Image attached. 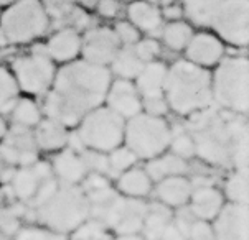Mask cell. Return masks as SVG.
<instances>
[{
	"label": "cell",
	"instance_id": "1",
	"mask_svg": "<svg viewBox=\"0 0 249 240\" xmlns=\"http://www.w3.org/2000/svg\"><path fill=\"white\" fill-rule=\"evenodd\" d=\"M111 86V73L106 66L88 61H70L54 74L53 89L46 97L45 111L50 119L73 125L104 102Z\"/></svg>",
	"mask_w": 249,
	"mask_h": 240
},
{
	"label": "cell",
	"instance_id": "2",
	"mask_svg": "<svg viewBox=\"0 0 249 240\" xmlns=\"http://www.w3.org/2000/svg\"><path fill=\"white\" fill-rule=\"evenodd\" d=\"M167 104L180 115H192L205 111L213 100L210 74L190 61H177L167 71Z\"/></svg>",
	"mask_w": 249,
	"mask_h": 240
},
{
	"label": "cell",
	"instance_id": "3",
	"mask_svg": "<svg viewBox=\"0 0 249 240\" xmlns=\"http://www.w3.org/2000/svg\"><path fill=\"white\" fill-rule=\"evenodd\" d=\"M213 99L234 113L249 111V61L244 56L221 58L212 81Z\"/></svg>",
	"mask_w": 249,
	"mask_h": 240
},
{
	"label": "cell",
	"instance_id": "4",
	"mask_svg": "<svg viewBox=\"0 0 249 240\" xmlns=\"http://www.w3.org/2000/svg\"><path fill=\"white\" fill-rule=\"evenodd\" d=\"M91 204L86 194L76 186L58 188L46 203L38 206L41 222L56 232H71L86 222Z\"/></svg>",
	"mask_w": 249,
	"mask_h": 240
},
{
	"label": "cell",
	"instance_id": "5",
	"mask_svg": "<svg viewBox=\"0 0 249 240\" xmlns=\"http://www.w3.org/2000/svg\"><path fill=\"white\" fill-rule=\"evenodd\" d=\"M48 25L50 16L40 0H15L0 14V28L8 43H30L43 35Z\"/></svg>",
	"mask_w": 249,
	"mask_h": 240
},
{
	"label": "cell",
	"instance_id": "6",
	"mask_svg": "<svg viewBox=\"0 0 249 240\" xmlns=\"http://www.w3.org/2000/svg\"><path fill=\"white\" fill-rule=\"evenodd\" d=\"M172 135V128L165 120L142 112L129 119L124 128L125 145L137 158H155L162 155L170 145Z\"/></svg>",
	"mask_w": 249,
	"mask_h": 240
},
{
	"label": "cell",
	"instance_id": "7",
	"mask_svg": "<svg viewBox=\"0 0 249 240\" xmlns=\"http://www.w3.org/2000/svg\"><path fill=\"white\" fill-rule=\"evenodd\" d=\"M124 119L112 112L109 107H96L81 119L78 137L84 148L106 153L124 142Z\"/></svg>",
	"mask_w": 249,
	"mask_h": 240
},
{
	"label": "cell",
	"instance_id": "8",
	"mask_svg": "<svg viewBox=\"0 0 249 240\" xmlns=\"http://www.w3.org/2000/svg\"><path fill=\"white\" fill-rule=\"evenodd\" d=\"M244 127V122H216L208 120L205 127L195 132V153L214 165H223L231 157L234 135L239 128Z\"/></svg>",
	"mask_w": 249,
	"mask_h": 240
},
{
	"label": "cell",
	"instance_id": "9",
	"mask_svg": "<svg viewBox=\"0 0 249 240\" xmlns=\"http://www.w3.org/2000/svg\"><path fill=\"white\" fill-rule=\"evenodd\" d=\"M15 73V81L25 92L41 94L53 84L54 66L52 58L48 56L45 46L33 49L30 56L17 58L12 64Z\"/></svg>",
	"mask_w": 249,
	"mask_h": 240
},
{
	"label": "cell",
	"instance_id": "10",
	"mask_svg": "<svg viewBox=\"0 0 249 240\" xmlns=\"http://www.w3.org/2000/svg\"><path fill=\"white\" fill-rule=\"evenodd\" d=\"M212 27L223 41L246 48L249 43V0H223Z\"/></svg>",
	"mask_w": 249,
	"mask_h": 240
},
{
	"label": "cell",
	"instance_id": "11",
	"mask_svg": "<svg viewBox=\"0 0 249 240\" xmlns=\"http://www.w3.org/2000/svg\"><path fill=\"white\" fill-rule=\"evenodd\" d=\"M96 209L99 210L103 224L112 227L119 235L141 234L147 210H149L145 204L139 203V201L122 199V197H114L107 204Z\"/></svg>",
	"mask_w": 249,
	"mask_h": 240
},
{
	"label": "cell",
	"instance_id": "12",
	"mask_svg": "<svg viewBox=\"0 0 249 240\" xmlns=\"http://www.w3.org/2000/svg\"><path fill=\"white\" fill-rule=\"evenodd\" d=\"M121 49V41L116 32L107 27H98L88 30L81 38V53L84 61L98 66L111 64L114 56Z\"/></svg>",
	"mask_w": 249,
	"mask_h": 240
},
{
	"label": "cell",
	"instance_id": "13",
	"mask_svg": "<svg viewBox=\"0 0 249 240\" xmlns=\"http://www.w3.org/2000/svg\"><path fill=\"white\" fill-rule=\"evenodd\" d=\"M38 146L35 137L30 133L28 127L15 125L10 130L8 137L0 145V160L10 165H23L30 166L36 161Z\"/></svg>",
	"mask_w": 249,
	"mask_h": 240
},
{
	"label": "cell",
	"instance_id": "14",
	"mask_svg": "<svg viewBox=\"0 0 249 240\" xmlns=\"http://www.w3.org/2000/svg\"><path fill=\"white\" fill-rule=\"evenodd\" d=\"M213 227L214 240H249L248 204L223 206Z\"/></svg>",
	"mask_w": 249,
	"mask_h": 240
},
{
	"label": "cell",
	"instance_id": "15",
	"mask_svg": "<svg viewBox=\"0 0 249 240\" xmlns=\"http://www.w3.org/2000/svg\"><path fill=\"white\" fill-rule=\"evenodd\" d=\"M109 109L122 119H132L142 112V100L139 91L127 79H117L111 84L106 94Z\"/></svg>",
	"mask_w": 249,
	"mask_h": 240
},
{
	"label": "cell",
	"instance_id": "16",
	"mask_svg": "<svg viewBox=\"0 0 249 240\" xmlns=\"http://www.w3.org/2000/svg\"><path fill=\"white\" fill-rule=\"evenodd\" d=\"M187 58L190 63L196 66H213L221 61L225 48L219 38L212 33H196L187 45Z\"/></svg>",
	"mask_w": 249,
	"mask_h": 240
},
{
	"label": "cell",
	"instance_id": "17",
	"mask_svg": "<svg viewBox=\"0 0 249 240\" xmlns=\"http://www.w3.org/2000/svg\"><path fill=\"white\" fill-rule=\"evenodd\" d=\"M46 53L54 61L70 63L81 51V36L73 28H61L46 43Z\"/></svg>",
	"mask_w": 249,
	"mask_h": 240
},
{
	"label": "cell",
	"instance_id": "18",
	"mask_svg": "<svg viewBox=\"0 0 249 240\" xmlns=\"http://www.w3.org/2000/svg\"><path fill=\"white\" fill-rule=\"evenodd\" d=\"M190 212L200 221H212L219 214L223 204V194L213 186H200L190 196Z\"/></svg>",
	"mask_w": 249,
	"mask_h": 240
},
{
	"label": "cell",
	"instance_id": "19",
	"mask_svg": "<svg viewBox=\"0 0 249 240\" xmlns=\"http://www.w3.org/2000/svg\"><path fill=\"white\" fill-rule=\"evenodd\" d=\"M193 192L192 183L185 176H168L159 181L157 184V197L160 203L168 208H181L190 201Z\"/></svg>",
	"mask_w": 249,
	"mask_h": 240
},
{
	"label": "cell",
	"instance_id": "20",
	"mask_svg": "<svg viewBox=\"0 0 249 240\" xmlns=\"http://www.w3.org/2000/svg\"><path fill=\"white\" fill-rule=\"evenodd\" d=\"M53 171L58 179L66 186H74L79 181L84 179L88 173V166L83 157L76 155L73 150H65L58 155L53 161Z\"/></svg>",
	"mask_w": 249,
	"mask_h": 240
},
{
	"label": "cell",
	"instance_id": "21",
	"mask_svg": "<svg viewBox=\"0 0 249 240\" xmlns=\"http://www.w3.org/2000/svg\"><path fill=\"white\" fill-rule=\"evenodd\" d=\"M168 68L163 63L150 61L143 64L142 71L137 76V91L143 97H157L163 96Z\"/></svg>",
	"mask_w": 249,
	"mask_h": 240
},
{
	"label": "cell",
	"instance_id": "22",
	"mask_svg": "<svg viewBox=\"0 0 249 240\" xmlns=\"http://www.w3.org/2000/svg\"><path fill=\"white\" fill-rule=\"evenodd\" d=\"M129 20L137 30L155 33L162 25V12L147 0H132L127 8Z\"/></svg>",
	"mask_w": 249,
	"mask_h": 240
},
{
	"label": "cell",
	"instance_id": "23",
	"mask_svg": "<svg viewBox=\"0 0 249 240\" xmlns=\"http://www.w3.org/2000/svg\"><path fill=\"white\" fill-rule=\"evenodd\" d=\"M68 133H66L65 125L60 124L54 119H46L43 122H38V128L35 132L36 146L41 150H60L68 143Z\"/></svg>",
	"mask_w": 249,
	"mask_h": 240
},
{
	"label": "cell",
	"instance_id": "24",
	"mask_svg": "<svg viewBox=\"0 0 249 240\" xmlns=\"http://www.w3.org/2000/svg\"><path fill=\"white\" fill-rule=\"evenodd\" d=\"M223 0H183V14L198 27H210Z\"/></svg>",
	"mask_w": 249,
	"mask_h": 240
},
{
	"label": "cell",
	"instance_id": "25",
	"mask_svg": "<svg viewBox=\"0 0 249 240\" xmlns=\"http://www.w3.org/2000/svg\"><path fill=\"white\" fill-rule=\"evenodd\" d=\"M117 188L122 194L129 197H143L150 192L152 179L149 178L145 170L130 168L127 171H122V176L117 181Z\"/></svg>",
	"mask_w": 249,
	"mask_h": 240
},
{
	"label": "cell",
	"instance_id": "26",
	"mask_svg": "<svg viewBox=\"0 0 249 240\" xmlns=\"http://www.w3.org/2000/svg\"><path fill=\"white\" fill-rule=\"evenodd\" d=\"M188 170V165L183 158L177 157V155L170 153L165 157H160L157 160H152L147 165L145 173L149 175V178L152 181H160L168 176H178L185 175Z\"/></svg>",
	"mask_w": 249,
	"mask_h": 240
},
{
	"label": "cell",
	"instance_id": "27",
	"mask_svg": "<svg viewBox=\"0 0 249 240\" xmlns=\"http://www.w3.org/2000/svg\"><path fill=\"white\" fill-rule=\"evenodd\" d=\"M111 64H112V71L119 76L121 79L130 81V79L137 78L145 63L137 56L132 46H124V48H121L119 51H117L114 60L111 61Z\"/></svg>",
	"mask_w": 249,
	"mask_h": 240
},
{
	"label": "cell",
	"instance_id": "28",
	"mask_svg": "<svg viewBox=\"0 0 249 240\" xmlns=\"http://www.w3.org/2000/svg\"><path fill=\"white\" fill-rule=\"evenodd\" d=\"M12 189L14 194L22 201H28L35 196L38 186H40L41 179L36 175V171L33 170V166H27L23 170L17 171L12 175Z\"/></svg>",
	"mask_w": 249,
	"mask_h": 240
},
{
	"label": "cell",
	"instance_id": "29",
	"mask_svg": "<svg viewBox=\"0 0 249 240\" xmlns=\"http://www.w3.org/2000/svg\"><path fill=\"white\" fill-rule=\"evenodd\" d=\"M163 41L170 49L174 51H181V49L187 48L188 41L192 40L193 32L192 27L185 22H180V20H175V22H170L163 28Z\"/></svg>",
	"mask_w": 249,
	"mask_h": 240
},
{
	"label": "cell",
	"instance_id": "30",
	"mask_svg": "<svg viewBox=\"0 0 249 240\" xmlns=\"http://www.w3.org/2000/svg\"><path fill=\"white\" fill-rule=\"evenodd\" d=\"M225 192L228 199L234 204H248L249 201V179L248 171L236 170L225 183Z\"/></svg>",
	"mask_w": 249,
	"mask_h": 240
},
{
	"label": "cell",
	"instance_id": "31",
	"mask_svg": "<svg viewBox=\"0 0 249 240\" xmlns=\"http://www.w3.org/2000/svg\"><path fill=\"white\" fill-rule=\"evenodd\" d=\"M170 224V217L165 209H155L152 208L147 210L145 221H143L142 234L143 240H159L162 237L163 230Z\"/></svg>",
	"mask_w": 249,
	"mask_h": 240
},
{
	"label": "cell",
	"instance_id": "32",
	"mask_svg": "<svg viewBox=\"0 0 249 240\" xmlns=\"http://www.w3.org/2000/svg\"><path fill=\"white\" fill-rule=\"evenodd\" d=\"M18 97V84L8 69L0 66V113L10 112Z\"/></svg>",
	"mask_w": 249,
	"mask_h": 240
},
{
	"label": "cell",
	"instance_id": "33",
	"mask_svg": "<svg viewBox=\"0 0 249 240\" xmlns=\"http://www.w3.org/2000/svg\"><path fill=\"white\" fill-rule=\"evenodd\" d=\"M12 119H14L15 125L33 127L40 122V109L30 99H20L12 107Z\"/></svg>",
	"mask_w": 249,
	"mask_h": 240
},
{
	"label": "cell",
	"instance_id": "34",
	"mask_svg": "<svg viewBox=\"0 0 249 240\" xmlns=\"http://www.w3.org/2000/svg\"><path fill=\"white\" fill-rule=\"evenodd\" d=\"M107 161H109L111 171H127L134 166V163L137 161V157L132 150L127 148V146H125V148L117 146V148L111 150V155H109Z\"/></svg>",
	"mask_w": 249,
	"mask_h": 240
},
{
	"label": "cell",
	"instance_id": "35",
	"mask_svg": "<svg viewBox=\"0 0 249 240\" xmlns=\"http://www.w3.org/2000/svg\"><path fill=\"white\" fill-rule=\"evenodd\" d=\"M46 15L54 22H65L76 5V0H40Z\"/></svg>",
	"mask_w": 249,
	"mask_h": 240
},
{
	"label": "cell",
	"instance_id": "36",
	"mask_svg": "<svg viewBox=\"0 0 249 240\" xmlns=\"http://www.w3.org/2000/svg\"><path fill=\"white\" fill-rule=\"evenodd\" d=\"M73 235V240H109L104 224L101 221L83 222Z\"/></svg>",
	"mask_w": 249,
	"mask_h": 240
},
{
	"label": "cell",
	"instance_id": "37",
	"mask_svg": "<svg viewBox=\"0 0 249 240\" xmlns=\"http://www.w3.org/2000/svg\"><path fill=\"white\" fill-rule=\"evenodd\" d=\"M168 146L172 148V153L183 160L195 157V142H193V138L188 133L180 132L177 135H172L170 145Z\"/></svg>",
	"mask_w": 249,
	"mask_h": 240
},
{
	"label": "cell",
	"instance_id": "38",
	"mask_svg": "<svg viewBox=\"0 0 249 240\" xmlns=\"http://www.w3.org/2000/svg\"><path fill=\"white\" fill-rule=\"evenodd\" d=\"M134 51L143 63H150L155 61V58L159 56L160 53V45L157 40H152V38H147V40H139L136 45H134Z\"/></svg>",
	"mask_w": 249,
	"mask_h": 240
},
{
	"label": "cell",
	"instance_id": "39",
	"mask_svg": "<svg viewBox=\"0 0 249 240\" xmlns=\"http://www.w3.org/2000/svg\"><path fill=\"white\" fill-rule=\"evenodd\" d=\"M114 32H116L117 38H119L121 45L124 46H134L141 40L139 30L130 22H119L116 25V28H114Z\"/></svg>",
	"mask_w": 249,
	"mask_h": 240
},
{
	"label": "cell",
	"instance_id": "40",
	"mask_svg": "<svg viewBox=\"0 0 249 240\" xmlns=\"http://www.w3.org/2000/svg\"><path fill=\"white\" fill-rule=\"evenodd\" d=\"M187 237L188 240H214L213 227L208 224V221L195 219L192 222V225H190Z\"/></svg>",
	"mask_w": 249,
	"mask_h": 240
},
{
	"label": "cell",
	"instance_id": "41",
	"mask_svg": "<svg viewBox=\"0 0 249 240\" xmlns=\"http://www.w3.org/2000/svg\"><path fill=\"white\" fill-rule=\"evenodd\" d=\"M65 22L70 23V28H73V30H76V32H81V30H84V28L89 27L91 16L86 10H84V8L74 5V8L70 12V15L66 16Z\"/></svg>",
	"mask_w": 249,
	"mask_h": 240
},
{
	"label": "cell",
	"instance_id": "42",
	"mask_svg": "<svg viewBox=\"0 0 249 240\" xmlns=\"http://www.w3.org/2000/svg\"><path fill=\"white\" fill-rule=\"evenodd\" d=\"M83 160H84V163H86V166L91 168V170H94V173H101V175H104V173L111 171L107 158L104 157L101 151L92 150L91 153H84Z\"/></svg>",
	"mask_w": 249,
	"mask_h": 240
},
{
	"label": "cell",
	"instance_id": "43",
	"mask_svg": "<svg viewBox=\"0 0 249 240\" xmlns=\"http://www.w3.org/2000/svg\"><path fill=\"white\" fill-rule=\"evenodd\" d=\"M142 109H145V113L154 117H162L168 112V104L163 99V96H157V97H143Z\"/></svg>",
	"mask_w": 249,
	"mask_h": 240
},
{
	"label": "cell",
	"instance_id": "44",
	"mask_svg": "<svg viewBox=\"0 0 249 240\" xmlns=\"http://www.w3.org/2000/svg\"><path fill=\"white\" fill-rule=\"evenodd\" d=\"M20 227V221H18V214L12 209H3L0 210V230L7 235L17 234Z\"/></svg>",
	"mask_w": 249,
	"mask_h": 240
},
{
	"label": "cell",
	"instance_id": "45",
	"mask_svg": "<svg viewBox=\"0 0 249 240\" xmlns=\"http://www.w3.org/2000/svg\"><path fill=\"white\" fill-rule=\"evenodd\" d=\"M15 240H53V237L46 230L30 227V229H23L20 232H17Z\"/></svg>",
	"mask_w": 249,
	"mask_h": 240
},
{
	"label": "cell",
	"instance_id": "46",
	"mask_svg": "<svg viewBox=\"0 0 249 240\" xmlns=\"http://www.w3.org/2000/svg\"><path fill=\"white\" fill-rule=\"evenodd\" d=\"M98 12L99 15L106 16V18H112V16L117 15V10H119V5H117L116 0H99L98 2Z\"/></svg>",
	"mask_w": 249,
	"mask_h": 240
},
{
	"label": "cell",
	"instance_id": "47",
	"mask_svg": "<svg viewBox=\"0 0 249 240\" xmlns=\"http://www.w3.org/2000/svg\"><path fill=\"white\" fill-rule=\"evenodd\" d=\"M159 240H188V239H187V235L181 234L180 230L170 222V224L167 225V229L163 230L162 237H160Z\"/></svg>",
	"mask_w": 249,
	"mask_h": 240
},
{
	"label": "cell",
	"instance_id": "48",
	"mask_svg": "<svg viewBox=\"0 0 249 240\" xmlns=\"http://www.w3.org/2000/svg\"><path fill=\"white\" fill-rule=\"evenodd\" d=\"M181 15H183V10H181L180 7H177V5H165V8H163V14H162V16L172 20V22L180 20Z\"/></svg>",
	"mask_w": 249,
	"mask_h": 240
},
{
	"label": "cell",
	"instance_id": "49",
	"mask_svg": "<svg viewBox=\"0 0 249 240\" xmlns=\"http://www.w3.org/2000/svg\"><path fill=\"white\" fill-rule=\"evenodd\" d=\"M98 2H99V0H81L83 7L88 8V10H89V8H96V7H98Z\"/></svg>",
	"mask_w": 249,
	"mask_h": 240
},
{
	"label": "cell",
	"instance_id": "50",
	"mask_svg": "<svg viewBox=\"0 0 249 240\" xmlns=\"http://www.w3.org/2000/svg\"><path fill=\"white\" fill-rule=\"evenodd\" d=\"M116 240H143L141 235H119V239Z\"/></svg>",
	"mask_w": 249,
	"mask_h": 240
},
{
	"label": "cell",
	"instance_id": "51",
	"mask_svg": "<svg viewBox=\"0 0 249 240\" xmlns=\"http://www.w3.org/2000/svg\"><path fill=\"white\" fill-rule=\"evenodd\" d=\"M7 45H8V40H7L5 33H3V30L0 28V48H3V46H7Z\"/></svg>",
	"mask_w": 249,
	"mask_h": 240
},
{
	"label": "cell",
	"instance_id": "52",
	"mask_svg": "<svg viewBox=\"0 0 249 240\" xmlns=\"http://www.w3.org/2000/svg\"><path fill=\"white\" fill-rule=\"evenodd\" d=\"M147 2H150V3H154V5H168V3L172 2V0H147Z\"/></svg>",
	"mask_w": 249,
	"mask_h": 240
},
{
	"label": "cell",
	"instance_id": "53",
	"mask_svg": "<svg viewBox=\"0 0 249 240\" xmlns=\"http://www.w3.org/2000/svg\"><path fill=\"white\" fill-rule=\"evenodd\" d=\"M7 133V127H5V122H3L2 119H0V138H3Z\"/></svg>",
	"mask_w": 249,
	"mask_h": 240
},
{
	"label": "cell",
	"instance_id": "54",
	"mask_svg": "<svg viewBox=\"0 0 249 240\" xmlns=\"http://www.w3.org/2000/svg\"><path fill=\"white\" fill-rule=\"evenodd\" d=\"M15 0H0V7H7L10 5V3H14Z\"/></svg>",
	"mask_w": 249,
	"mask_h": 240
},
{
	"label": "cell",
	"instance_id": "55",
	"mask_svg": "<svg viewBox=\"0 0 249 240\" xmlns=\"http://www.w3.org/2000/svg\"><path fill=\"white\" fill-rule=\"evenodd\" d=\"M0 163H2V160H0ZM0 175H2V165H0Z\"/></svg>",
	"mask_w": 249,
	"mask_h": 240
},
{
	"label": "cell",
	"instance_id": "56",
	"mask_svg": "<svg viewBox=\"0 0 249 240\" xmlns=\"http://www.w3.org/2000/svg\"><path fill=\"white\" fill-rule=\"evenodd\" d=\"M127 2H132V0H127Z\"/></svg>",
	"mask_w": 249,
	"mask_h": 240
},
{
	"label": "cell",
	"instance_id": "57",
	"mask_svg": "<svg viewBox=\"0 0 249 240\" xmlns=\"http://www.w3.org/2000/svg\"><path fill=\"white\" fill-rule=\"evenodd\" d=\"M0 240H2V239H0Z\"/></svg>",
	"mask_w": 249,
	"mask_h": 240
}]
</instances>
